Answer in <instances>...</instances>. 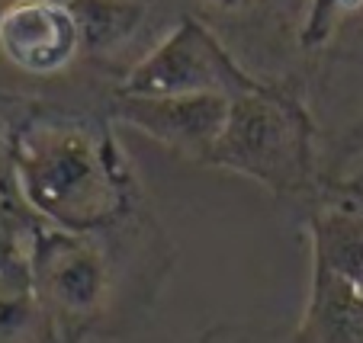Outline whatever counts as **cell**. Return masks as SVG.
I'll list each match as a JSON object with an SVG mask.
<instances>
[{"label": "cell", "instance_id": "cell-6", "mask_svg": "<svg viewBox=\"0 0 363 343\" xmlns=\"http://www.w3.org/2000/svg\"><path fill=\"white\" fill-rule=\"evenodd\" d=\"M0 55L33 77L68 71L84 55L71 7L65 0H10L0 10Z\"/></svg>", "mask_w": 363, "mask_h": 343}, {"label": "cell", "instance_id": "cell-5", "mask_svg": "<svg viewBox=\"0 0 363 343\" xmlns=\"http://www.w3.org/2000/svg\"><path fill=\"white\" fill-rule=\"evenodd\" d=\"M228 96L216 93H184V96H135V93H110L113 122L148 135L151 141L164 144L167 151L186 161L206 164L219 141L228 119Z\"/></svg>", "mask_w": 363, "mask_h": 343}, {"label": "cell", "instance_id": "cell-9", "mask_svg": "<svg viewBox=\"0 0 363 343\" xmlns=\"http://www.w3.org/2000/svg\"><path fill=\"white\" fill-rule=\"evenodd\" d=\"M261 0H196V7L203 10V20H241V16L254 13Z\"/></svg>", "mask_w": 363, "mask_h": 343}, {"label": "cell", "instance_id": "cell-1", "mask_svg": "<svg viewBox=\"0 0 363 343\" xmlns=\"http://www.w3.org/2000/svg\"><path fill=\"white\" fill-rule=\"evenodd\" d=\"M110 122V112L39 106L4 129V180L35 225L103 231L148 209L142 180Z\"/></svg>", "mask_w": 363, "mask_h": 343}, {"label": "cell", "instance_id": "cell-7", "mask_svg": "<svg viewBox=\"0 0 363 343\" xmlns=\"http://www.w3.org/2000/svg\"><path fill=\"white\" fill-rule=\"evenodd\" d=\"M81 29L84 55L94 62H116L145 33L151 20L148 0H65Z\"/></svg>", "mask_w": 363, "mask_h": 343}, {"label": "cell", "instance_id": "cell-8", "mask_svg": "<svg viewBox=\"0 0 363 343\" xmlns=\"http://www.w3.org/2000/svg\"><path fill=\"white\" fill-rule=\"evenodd\" d=\"M363 0H308V13L306 23H302L299 33V45L308 48V52H318L325 48L335 33L341 29V23L360 7Z\"/></svg>", "mask_w": 363, "mask_h": 343}, {"label": "cell", "instance_id": "cell-4", "mask_svg": "<svg viewBox=\"0 0 363 343\" xmlns=\"http://www.w3.org/2000/svg\"><path fill=\"white\" fill-rule=\"evenodd\" d=\"M261 83L267 81L251 74L232 55V48L213 33L209 23L199 20L196 13H184L123 71L113 90L135 96L216 93L235 100L257 90Z\"/></svg>", "mask_w": 363, "mask_h": 343}, {"label": "cell", "instance_id": "cell-3", "mask_svg": "<svg viewBox=\"0 0 363 343\" xmlns=\"http://www.w3.org/2000/svg\"><path fill=\"white\" fill-rule=\"evenodd\" d=\"M206 167L254 180L277 199L302 202L322 183L318 122L296 90L267 81L232 100Z\"/></svg>", "mask_w": 363, "mask_h": 343}, {"label": "cell", "instance_id": "cell-2", "mask_svg": "<svg viewBox=\"0 0 363 343\" xmlns=\"http://www.w3.org/2000/svg\"><path fill=\"white\" fill-rule=\"evenodd\" d=\"M174 260L151 209L103 231L35 225L29 269L42 327L55 343L123 334L155 302Z\"/></svg>", "mask_w": 363, "mask_h": 343}]
</instances>
